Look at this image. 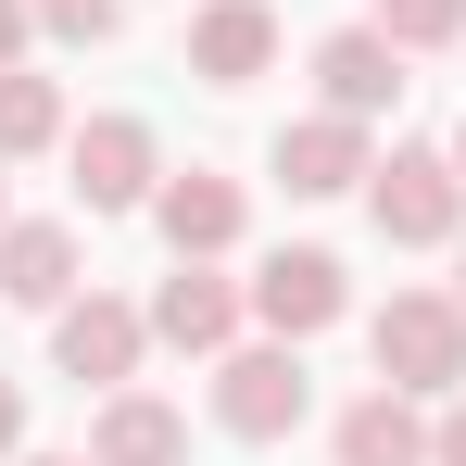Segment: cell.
Wrapping results in <instances>:
<instances>
[{"mask_svg":"<svg viewBox=\"0 0 466 466\" xmlns=\"http://www.w3.org/2000/svg\"><path fill=\"white\" fill-rule=\"evenodd\" d=\"M340 303H353L340 252H265V278H252V315H265L278 340H315V328H328Z\"/></svg>","mask_w":466,"mask_h":466,"instance_id":"10","label":"cell"},{"mask_svg":"<svg viewBox=\"0 0 466 466\" xmlns=\"http://www.w3.org/2000/svg\"><path fill=\"white\" fill-rule=\"evenodd\" d=\"M454 164H466V127H454Z\"/></svg>","mask_w":466,"mask_h":466,"instance_id":"22","label":"cell"},{"mask_svg":"<svg viewBox=\"0 0 466 466\" xmlns=\"http://www.w3.org/2000/svg\"><path fill=\"white\" fill-rule=\"evenodd\" d=\"M303 416H315L303 340H228V353H215V429H228V441H290Z\"/></svg>","mask_w":466,"mask_h":466,"instance_id":"1","label":"cell"},{"mask_svg":"<svg viewBox=\"0 0 466 466\" xmlns=\"http://www.w3.org/2000/svg\"><path fill=\"white\" fill-rule=\"evenodd\" d=\"M340 466H429V416H416V390H366L353 416H340Z\"/></svg>","mask_w":466,"mask_h":466,"instance_id":"14","label":"cell"},{"mask_svg":"<svg viewBox=\"0 0 466 466\" xmlns=\"http://www.w3.org/2000/svg\"><path fill=\"white\" fill-rule=\"evenodd\" d=\"M0 228H13V215H0Z\"/></svg>","mask_w":466,"mask_h":466,"instance_id":"24","label":"cell"},{"mask_svg":"<svg viewBox=\"0 0 466 466\" xmlns=\"http://www.w3.org/2000/svg\"><path fill=\"white\" fill-rule=\"evenodd\" d=\"M239 215H252V202H239V177H215V164H189V177H164V189H152L164 252H189V265H215V252L239 239Z\"/></svg>","mask_w":466,"mask_h":466,"instance_id":"9","label":"cell"},{"mask_svg":"<svg viewBox=\"0 0 466 466\" xmlns=\"http://www.w3.org/2000/svg\"><path fill=\"white\" fill-rule=\"evenodd\" d=\"M51 353H64V379L127 390V379H139V353H152V315H139V303H101V290H88V303H64V315H51Z\"/></svg>","mask_w":466,"mask_h":466,"instance_id":"5","label":"cell"},{"mask_svg":"<svg viewBox=\"0 0 466 466\" xmlns=\"http://www.w3.org/2000/svg\"><path fill=\"white\" fill-rule=\"evenodd\" d=\"M25 25H38V13H25V0H0V64L25 51Z\"/></svg>","mask_w":466,"mask_h":466,"instance_id":"20","label":"cell"},{"mask_svg":"<svg viewBox=\"0 0 466 466\" xmlns=\"http://www.w3.org/2000/svg\"><path fill=\"white\" fill-rule=\"evenodd\" d=\"M454 303H466V278H454Z\"/></svg>","mask_w":466,"mask_h":466,"instance_id":"23","label":"cell"},{"mask_svg":"<svg viewBox=\"0 0 466 466\" xmlns=\"http://www.w3.org/2000/svg\"><path fill=\"white\" fill-rule=\"evenodd\" d=\"M278 177H290V202H340L379 164H366V127L353 114H303V127H278Z\"/></svg>","mask_w":466,"mask_h":466,"instance_id":"8","label":"cell"},{"mask_svg":"<svg viewBox=\"0 0 466 466\" xmlns=\"http://www.w3.org/2000/svg\"><path fill=\"white\" fill-rule=\"evenodd\" d=\"M315 88H328V114H390L403 101V51H390L379 25H340V38H315Z\"/></svg>","mask_w":466,"mask_h":466,"instance_id":"11","label":"cell"},{"mask_svg":"<svg viewBox=\"0 0 466 466\" xmlns=\"http://www.w3.org/2000/svg\"><path fill=\"white\" fill-rule=\"evenodd\" d=\"M366 215H379V239H403V252H441V239L466 228V164L454 152H390L379 177H366Z\"/></svg>","mask_w":466,"mask_h":466,"instance_id":"3","label":"cell"},{"mask_svg":"<svg viewBox=\"0 0 466 466\" xmlns=\"http://www.w3.org/2000/svg\"><path fill=\"white\" fill-rule=\"evenodd\" d=\"M265 64H278V13L265 0H202L189 13V76L202 88H252Z\"/></svg>","mask_w":466,"mask_h":466,"instance_id":"7","label":"cell"},{"mask_svg":"<svg viewBox=\"0 0 466 466\" xmlns=\"http://www.w3.org/2000/svg\"><path fill=\"white\" fill-rule=\"evenodd\" d=\"M25 13H38L51 38H88V51H101L114 25H127V0H25Z\"/></svg>","mask_w":466,"mask_h":466,"instance_id":"17","label":"cell"},{"mask_svg":"<svg viewBox=\"0 0 466 466\" xmlns=\"http://www.w3.org/2000/svg\"><path fill=\"white\" fill-rule=\"evenodd\" d=\"M0 303H25V315H64V303H76V228H51V215L0 228Z\"/></svg>","mask_w":466,"mask_h":466,"instance_id":"12","label":"cell"},{"mask_svg":"<svg viewBox=\"0 0 466 466\" xmlns=\"http://www.w3.org/2000/svg\"><path fill=\"white\" fill-rule=\"evenodd\" d=\"M13 441H25V390L0 379V466H13Z\"/></svg>","mask_w":466,"mask_h":466,"instance_id":"19","label":"cell"},{"mask_svg":"<svg viewBox=\"0 0 466 466\" xmlns=\"http://www.w3.org/2000/svg\"><path fill=\"white\" fill-rule=\"evenodd\" d=\"M379 38H390V51H454L466 0H379Z\"/></svg>","mask_w":466,"mask_h":466,"instance_id":"16","label":"cell"},{"mask_svg":"<svg viewBox=\"0 0 466 466\" xmlns=\"http://www.w3.org/2000/svg\"><path fill=\"white\" fill-rule=\"evenodd\" d=\"M429 466H466V403L441 416V429H429Z\"/></svg>","mask_w":466,"mask_h":466,"instance_id":"18","label":"cell"},{"mask_svg":"<svg viewBox=\"0 0 466 466\" xmlns=\"http://www.w3.org/2000/svg\"><path fill=\"white\" fill-rule=\"evenodd\" d=\"M366 353H379L390 390H466V303L454 290H390Z\"/></svg>","mask_w":466,"mask_h":466,"instance_id":"2","label":"cell"},{"mask_svg":"<svg viewBox=\"0 0 466 466\" xmlns=\"http://www.w3.org/2000/svg\"><path fill=\"white\" fill-rule=\"evenodd\" d=\"M152 189H164L152 127H139V114H88V127H76V202H88V215H139Z\"/></svg>","mask_w":466,"mask_h":466,"instance_id":"4","label":"cell"},{"mask_svg":"<svg viewBox=\"0 0 466 466\" xmlns=\"http://www.w3.org/2000/svg\"><path fill=\"white\" fill-rule=\"evenodd\" d=\"M51 139H64V88H51V76H25V64H0V164L51 152Z\"/></svg>","mask_w":466,"mask_h":466,"instance_id":"15","label":"cell"},{"mask_svg":"<svg viewBox=\"0 0 466 466\" xmlns=\"http://www.w3.org/2000/svg\"><path fill=\"white\" fill-rule=\"evenodd\" d=\"M88 466H189V416L152 403V390H114L88 416Z\"/></svg>","mask_w":466,"mask_h":466,"instance_id":"13","label":"cell"},{"mask_svg":"<svg viewBox=\"0 0 466 466\" xmlns=\"http://www.w3.org/2000/svg\"><path fill=\"white\" fill-rule=\"evenodd\" d=\"M239 315H252V290L177 252V278L152 290V340H177V353H228V340H239Z\"/></svg>","mask_w":466,"mask_h":466,"instance_id":"6","label":"cell"},{"mask_svg":"<svg viewBox=\"0 0 466 466\" xmlns=\"http://www.w3.org/2000/svg\"><path fill=\"white\" fill-rule=\"evenodd\" d=\"M25 466H88V454H25Z\"/></svg>","mask_w":466,"mask_h":466,"instance_id":"21","label":"cell"}]
</instances>
